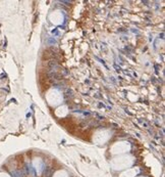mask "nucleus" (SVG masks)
Segmentation results:
<instances>
[{
	"instance_id": "obj_1",
	"label": "nucleus",
	"mask_w": 165,
	"mask_h": 177,
	"mask_svg": "<svg viewBox=\"0 0 165 177\" xmlns=\"http://www.w3.org/2000/svg\"><path fill=\"white\" fill-rule=\"evenodd\" d=\"M0 177H7L6 175H3V176H0Z\"/></svg>"
},
{
	"instance_id": "obj_2",
	"label": "nucleus",
	"mask_w": 165,
	"mask_h": 177,
	"mask_svg": "<svg viewBox=\"0 0 165 177\" xmlns=\"http://www.w3.org/2000/svg\"><path fill=\"white\" fill-rule=\"evenodd\" d=\"M58 177H61V176H58Z\"/></svg>"
}]
</instances>
